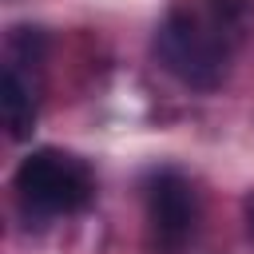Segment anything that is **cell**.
<instances>
[{
    "mask_svg": "<svg viewBox=\"0 0 254 254\" xmlns=\"http://www.w3.org/2000/svg\"><path fill=\"white\" fill-rule=\"evenodd\" d=\"M16 190L40 214H71L91 202L95 183H91V171L75 155L44 147V151H32L16 167Z\"/></svg>",
    "mask_w": 254,
    "mask_h": 254,
    "instance_id": "cell-2",
    "label": "cell"
},
{
    "mask_svg": "<svg viewBox=\"0 0 254 254\" xmlns=\"http://www.w3.org/2000/svg\"><path fill=\"white\" fill-rule=\"evenodd\" d=\"M0 111H4V127L12 139H28L32 127H36V91H32V79L8 64L4 67V79H0Z\"/></svg>",
    "mask_w": 254,
    "mask_h": 254,
    "instance_id": "cell-4",
    "label": "cell"
},
{
    "mask_svg": "<svg viewBox=\"0 0 254 254\" xmlns=\"http://www.w3.org/2000/svg\"><path fill=\"white\" fill-rule=\"evenodd\" d=\"M155 56L175 79H183L187 87H198V91L218 87L226 79V64H230L222 28L206 24L190 12H171L163 20V28L155 36Z\"/></svg>",
    "mask_w": 254,
    "mask_h": 254,
    "instance_id": "cell-1",
    "label": "cell"
},
{
    "mask_svg": "<svg viewBox=\"0 0 254 254\" xmlns=\"http://www.w3.org/2000/svg\"><path fill=\"white\" fill-rule=\"evenodd\" d=\"M210 8H214V24L218 28H238V24L250 20L254 0H210Z\"/></svg>",
    "mask_w": 254,
    "mask_h": 254,
    "instance_id": "cell-5",
    "label": "cell"
},
{
    "mask_svg": "<svg viewBox=\"0 0 254 254\" xmlns=\"http://www.w3.org/2000/svg\"><path fill=\"white\" fill-rule=\"evenodd\" d=\"M143 206H147L151 242L163 254H175V250H183L194 238V226H198V194H194V187L179 171L151 175L147 179V190H143Z\"/></svg>",
    "mask_w": 254,
    "mask_h": 254,
    "instance_id": "cell-3",
    "label": "cell"
},
{
    "mask_svg": "<svg viewBox=\"0 0 254 254\" xmlns=\"http://www.w3.org/2000/svg\"><path fill=\"white\" fill-rule=\"evenodd\" d=\"M246 222H250V234H254V194L246 198Z\"/></svg>",
    "mask_w": 254,
    "mask_h": 254,
    "instance_id": "cell-6",
    "label": "cell"
}]
</instances>
